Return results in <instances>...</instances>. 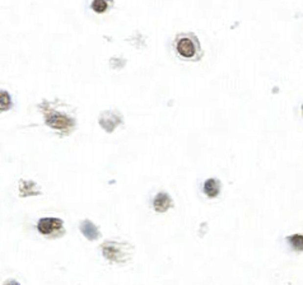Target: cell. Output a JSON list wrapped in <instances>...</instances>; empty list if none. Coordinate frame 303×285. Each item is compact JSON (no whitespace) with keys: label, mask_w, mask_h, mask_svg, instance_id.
<instances>
[{"label":"cell","mask_w":303,"mask_h":285,"mask_svg":"<svg viewBox=\"0 0 303 285\" xmlns=\"http://www.w3.org/2000/svg\"><path fill=\"white\" fill-rule=\"evenodd\" d=\"M219 182L214 178H210V180H207L204 184V191L209 197H215L218 196L219 193Z\"/></svg>","instance_id":"cell-8"},{"label":"cell","mask_w":303,"mask_h":285,"mask_svg":"<svg viewBox=\"0 0 303 285\" xmlns=\"http://www.w3.org/2000/svg\"><path fill=\"white\" fill-rule=\"evenodd\" d=\"M23 184H24V186H27V190L21 191L23 196H27V195H39L40 193L37 192V191L32 190V187L35 186V182H26V181H23Z\"/></svg>","instance_id":"cell-12"},{"label":"cell","mask_w":303,"mask_h":285,"mask_svg":"<svg viewBox=\"0 0 303 285\" xmlns=\"http://www.w3.org/2000/svg\"><path fill=\"white\" fill-rule=\"evenodd\" d=\"M37 228L44 236L56 235L63 231V220L58 218H44L39 222Z\"/></svg>","instance_id":"cell-4"},{"label":"cell","mask_w":303,"mask_h":285,"mask_svg":"<svg viewBox=\"0 0 303 285\" xmlns=\"http://www.w3.org/2000/svg\"><path fill=\"white\" fill-rule=\"evenodd\" d=\"M80 231H82V233H83L88 239H91V241H94V239H97V238L99 237L98 229H97L96 225L93 224L92 222H90V220H84V222L80 224Z\"/></svg>","instance_id":"cell-7"},{"label":"cell","mask_w":303,"mask_h":285,"mask_svg":"<svg viewBox=\"0 0 303 285\" xmlns=\"http://www.w3.org/2000/svg\"><path fill=\"white\" fill-rule=\"evenodd\" d=\"M302 111H303V107H302Z\"/></svg>","instance_id":"cell-14"},{"label":"cell","mask_w":303,"mask_h":285,"mask_svg":"<svg viewBox=\"0 0 303 285\" xmlns=\"http://www.w3.org/2000/svg\"><path fill=\"white\" fill-rule=\"evenodd\" d=\"M171 203H172V200H171L168 193H166V192L157 193L156 197H154V201H153L154 209L160 213L166 212L169 206H171Z\"/></svg>","instance_id":"cell-5"},{"label":"cell","mask_w":303,"mask_h":285,"mask_svg":"<svg viewBox=\"0 0 303 285\" xmlns=\"http://www.w3.org/2000/svg\"><path fill=\"white\" fill-rule=\"evenodd\" d=\"M45 120L46 124L48 126L54 127V129H58V130L63 131H69L71 127L74 126V120L70 119L67 115H61L59 112L55 111H48L45 114Z\"/></svg>","instance_id":"cell-2"},{"label":"cell","mask_w":303,"mask_h":285,"mask_svg":"<svg viewBox=\"0 0 303 285\" xmlns=\"http://www.w3.org/2000/svg\"><path fill=\"white\" fill-rule=\"evenodd\" d=\"M12 106V98L7 91H0V111H5Z\"/></svg>","instance_id":"cell-9"},{"label":"cell","mask_w":303,"mask_h":285,"mask_svg":"<svg viewBox=\"0 0 303 285\" xmlns=\"http://www.w3.org/2000/svg\"><path fill=\"white\" fill-rule=\"evenodd\" d=\"M288 241L293 246L294 250L303 251V236L302 235H294L292 237L288 238Z\"/></svg>","instance_id":"cell-10"},{"label":"cell","mask_w":303,"mask_h":285,"mask_svg":"<svg viewBox=\"0 0 303 285\" xmlns=\"http://www.w3.org/2000/svg\"><path fill=\"white\" fill-rule=\"evenodd\" d=\"M126 247L125 244L116 243V242H106L103 244V255L106 259L111 261H124L126 259V251L124 248Z\"/></svg>","instance_id":"cell-3"},{"label":"cell","mask_w":303,"mask_h":285,"mask_svg":"<svg viewBox=\"0 0 303 285\" xmlns=\"http://www.w3.org/2000/svg\"><path fill=\"white\" fill-rule=\"evenodd\" d=\"M107 6H109V4L106 3L105 0H94L92 3L93 10L97 13H103L107 9Z\"/></svg>","instance_id":"cell-11"},{"label":"cell","mask_w":303,"mask_h":285,"mask_svg":"<svg viewBox=\"0 0 303 285\" xmlns=\"http://www.w3.org/2000/svg\"><path fill=\"white\" fill-rule=\"evenodd\" d=\"M4 285H20V283L16 282V280H7L4 283Z\"/></svg>","instance_id":"cell-13"},{"label":"cell","mask_w":303,"mask_h":285,"mask_svg":"<svg viewBox=\"0 0 303 285\" xmlns=\"http://www.w3.org/2000/svg\"><path fill=\"white\" fill-rule=\"evenodd\" d=\"M99 121H101V125L105 127L106 130L112 131L115 129L116 125L120 124L121 119L118 118V116H116L115 114H112V112H105V114L101 116Z\"/></svg>","instance_id":"cell-6"},{"label":"cell","mask_w":303,"mask_h":285,"mask_svg":"<svg viewBox=\"0 0 303 285\" xmlns=\"http://www.w3.org/2000/svg\"><path fill=\"white\" fill-rule=\"evenodd\" d=\"M176 52L185 60H196L201 55L200 44L192 33H182L175 41Z\"/></svg>","instance_id":"cell-1"}]
</instances>
